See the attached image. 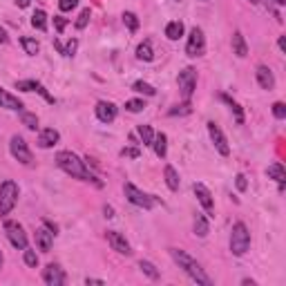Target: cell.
I'll use <instances>...</instances> for the list:
<instances>
[{"label": "cell", "mask_w": 286, "mask_h": 286, "mask_svg": "<svg viewBox=\"0 0 286 286\" xmlns=\"http://www.w3.org/2000/svg\"><path fill=\"white\" fill-rule=\"evenodd\" d=\"M54 161H56V166H58L63 172L70 174V177H74V179H78V181H88V184H94L96 188H103V184L96 179V174L90 172L88 166H85V161H80L72 150L56 152V159Z\"/></svg>", "instance_id": "obj_1"}, {"label": "cell", "mask_w": 286, "mask_h": 286, "mask_svg": "<svg viewBox=\"0 0 286 286\" xmlns=\"http://www.w3.org/2000/svg\"><path fill=\"white\" fill-rule=\"evenodd\" d=\"M170 252V257L174 260V264L179 266V268H184V273L188 275L192 282H197V284H202V286H212V280L206 275V270L199 266V262L194 260V257H190L186 250H181V248H168Z\"/></svg>", "instance_id": "obj_2"}, {"label": "cell", "mask_w": 286, "mask_h": 286, "mask_svg": "<svg viewBox=\"0 0 286 286\" xmlns=\"http://www.w3.org/2000/svg\"><path fill=\"white\" fill-rule=\"evenodd\" d=\"M248 248H250V232L244 222H237L230 230V252L235 257H242L246 255Z\"/></svg>", "instance_id": "obj_3"}, {"label": "cell", "mask_w": 286, "mask_h": 286, "mask_svg": "<svg viewBox=\"0 0 286 286\" xmlns=\"http://www.w3.org/2000/svg\"><path fill=\"white\" fill-rule=\"evenodd\" d=\"M18 194H20V190H18L16 181L7 179L0 184V217H7L14 210V206L18 202Z\"/></svg>", "instance_id": "obj_4"}, {"label": "cell", "mask_w": 286, "mask_h": 286, "mask_svg": "<svg viewBox=\"0 0 286 286\" xmlns=\"http://www.w3.org/2000/svg\"><path fill=\"white\" fill-rule=\"evenodd\" d=\"M123 192H126L128 202L134 204V206L143 208V210H152V208L159 204V199L154 197V194H146L143 190H139L134 184H126L123 186Z\"/></svg>", "instance_id": "obj_5"}, {"label": "cell", "mask_w": 286, "mask_h": 286, "mask_svg": "<svg viewBox=\"0 0 286 286\" xmlns=\"http://www.w3.org/2000/svg\"><path fill=\"white\" fill-rule=\"evenodd\" d=\"M2 226H4V235H7V240L12 242L14 248L25 250L27 248V232H25V228H22L18 222H14V219H7Z\"/></svg>", "instance_id": "obj_6"}, {"label": "cell", "mask_w": 286, "mask_h": 286, "mask_svg": "<svg viewBox=\"0 0 286 286\" xmlns=\"http://www.w3.org/2000/svg\"><path fill=\"white\" fill-rule=\"evenodd\" d=\"M9 152H12V156L16 161H20L22 166H30L32 161H34V156H32V150L27 148V141L22 139L20 134H14L12 141H9Z\"/></svg>", "instance_id": "obj_7"}, {"label": "cell", "mask_w": 286, "mask_h": 286, "mask_svg": "<svg viewBox=\"0 0 286 286\" xmlns=\"http://www.w3.org/2000/svg\"><path fill=\"white\" fill-rule=\"evenodd\" d=\"M206 52V38H204V32L199 27H192L188 36V42H186V54L190 58H197V56H204Z\"/></svg>", "instance_id": "obj_8"}, {"label": "cell", "mask_w": 286, "mask_h": 286, "mask_svg": "<svg viewBox=\"0 0 286 286\" xmlns=\"http://www.w3.org/2000/svg\"><path fill=\"white\" fill-rule=\"evenodd\" d=\"M177 83H179V90H181V96H184L186 101H190L194 88H197V70H192V68L181 70Z\"/></svg>", "instance_id": "obj_9"}, {"label": "cell", "mask_w": 286, "mask_h": 286, "mask_svg": "<svg viewBox=\"0 0 286 286\" xmlns=\"http://www.w3.org/2000/svg\"><path fill=\"white\" fill-rule=\"evenodd\" d=\"M206 128H208L210 141L214 143V148H217L219 154H222V156H228V154H230V146H228V139H226V134L222 132V128H219L214 121H208Z\"/></svg>", "instance_id": "obj_10"}, {"label": "cell", "mask_w": 286, "mask_h": 286, "mask_svg": "<svg viewBox=\"0 0 286 286\" xmlns=\"http://www.w3.org/2000/svg\"><path fill=\"white\" fill-rule=\"evenodd\" d=\"M42 282L47 286H63L68 282V275H65V270L58 264H47L42 268Z\"/></svg>", "instance_id": "obj_11"}, {"label": "cell", "mask_w": 286, "mask_h": 286, "mask_svg": "<svg viewBox=\"0 0 286 286\" xmlns=\"http://www.w3.org/2000/svg\"><path fill=\"white\" fill-rule=\"evenodd\" d=\"M192 190H194V194H197L202 208L206 210V217H214V202H212V192H210V190H208L204 184H194Z\"/></svg>", "instance_id": "obj_12"}, {"label": "cell", "mask_w": 286, "mask_h": 286, "mask_svg": "<svg viewBox=\"0 0 286 286\" xmlns=\"http://www.w3.org/2000/svg\"><path fill=\"white\" fill-rule=\"evenodd\" d=\"M106 240H108V244L112 246V250H116L118 255H132V246H130V242H128L126 237L121 235V232H116V230H108V232H106Z\"/></svg>", "instance_id": "obj_13"}, {"label": "cell", "mask_w": 286, "mask_h": 286, "mask_svg": "<svg viewBox=\"0 0 286 286\" xmlns=\"http://www.w3.org/2000/svg\"><path fill=\"white\" fill-rule=\"evenodd\" d=\"M16 90H22V92H38L47 103H54V96L45 90V85L38 83V80H16Z\"/></svg>", "instance_id": "obj_14"}, {"label": "cell", "mask_w": 286, "mask_h": 286, "mask_svg": "<svg viewBox=\"0 0 286 286\" xmlns=\"http://www.w3.org/2000/svg\"><path fill=\"white\" fill-rule=\"evenodd\" d=\"M94 112H96V118L101 123H112L114 118H116V106L114 103H110V101H98L96 103V108H94Z\"/></svg>", "instance_id": "obj_15"}, {"label": "cell", "mask_w": 286, "mask_h": 286, "mask_svg": "<svg viewBox=\"0 0 286 286\" xmlns=\"http://www.w3.org/2000/svg\"><path fill=\"white\" fill-rule=\"evenodd\" d=\"M58 141H60V134L54 128H45V130H40V134H38V148H42V150L54 148Z\"/></svg>", "instance_id": "obj_16"}, {"label": "cell", "mask_w": 286, "mask_h": 286, "mask_svg": "<svg viewBox=\"0 0 286 286\" xmlns=\"http://www.w3.org/2000/svg\"><path fill=\"white\" fill-rule=\"evenodd\" d=\"M257 83H260L262 90H273L275 88V76L273 72H270V68H266V65H257Z\"/></svg>", "instance_id": "obj_17"}, {"label": "cell", "mask_w": 286, "mask_h": 286, "mask_svg": "<svg viewBox=\"0 0 286 286\" xmlns=\"http://www.w3.org/2000/svg\"><path fill=\"white\" fill-rule=\"evenodd\" d=\"M54 230H47V228H38L36 230V246L40 248L42 252H50L52 244H54Z\"/></svg>", "instance_id": "obj_18"}, {"label": "cell", "mask_w": 286, "mask_h": 286, "mask_svg": "<svg viewBox=\"0 0 286 286\" xmlns=\"http://www.w3.org/2000/svg\"><path fill=\"white\" fill-rule=\"evenodd\" d=\"M0 108L14 110V112H20V110H22V101L18 96H14V94H9L7 90L0 88Z\"/></svg>", "instance_id": "obj_19"}, {"label": "cell", "mask_w": 286, "mask_h": 286, "mask_svg": "<svg viewBox=\"0 0 286 286\" xmlns=\"http://www.w3.org/2000/svg\"><path fill=\"white\" fill-rule=\"evenodd\" d=\"M232 54H237L240 58H246V56H248V45H246L242 32H235V34H232Z\"/></svg>", "instance_id": "obj_20"}, {"label": "cell", "mask_w": 286, "mask_h": 286, "mask_svg": "<svg viewBox=\"0 0 286 286\" xmlns=\"http://www.w3.org/2000/svg\"><path fill=\"white\" fill-rule=\"evenodd\" d=\"M152 148H154V154L159 156V159H166V154H168V136H166L164 132H159V134H154V141H152Z\"/></svg>", "instance_id": "obj_21"}, {"label": "cell", "mask_w": 286, "mask_h": 286, "mask_svg": "<svg viewBox=\"0 0 286 286\" xmlns=\"http://www.w3.org/2000/svg\"><path fill=\"white\" fill-rule=\"evenodd\" d=\"M192 228H194V235H197V237H206L208 232H210V226H208L206 214H197V217H194Z\"/></svg>", "instance_id": "obj_22"}, {"label": "cell", "mask_w": 286, "mask_h": 286, "mask_svg": "<svg viewBox=\"0 0 286 286\" xmlns=\"http://www.w3.org/2000/svg\"><path fill=\"white\" fill-rule=\"evenodd\" d=\"M166 36L170 38V40H179L181 36H184V22L181 20H172L166 25Z\"/></svg>", "instance_id": "obj_23"}, {"label": "cell", "mask_w": 286, "mask_h": 286, "mask_svg": "<svg viewBox=\"0 0 286 286\" xmlns=\"http://www.w3.org/2000/svg\"><path fill=\"white\" fill-rule=\"evenodd\" d=\"M266 174H268V179H275L278 184H284L286 181V170H284V166L280 164H273V166H268V170H266Z\"/></svg>", "instance_id": "obj_24"}, {"label": "cell", "mask_w": 286, "mask_h": 286, "mask_svg": "<svg viewBox=\"0 0 286 286\" xmlns=\"http://www.w3.org/2000/svg\"><path fill=\"white\" fill-rule=\"evenodd\" d=\"M164 177H166V184H168V188L172 190H179V174H177V170L172 168V166H166L164 168Z\"/></svg>", "instance_id": "obj_25"}, {"label": "cell", "mask_w": 286, "mask_h": 286, "mask_svg": "<svg viewBox=\"0 0 286 286\" xmlns=\"http://www.w3.org/2000/svg\"><path fill=\"white\" fill-rule=\"evenodd\" d=\"M136 58H139V60H146V63H150V60L154 58V52H152L150 40H143L141 45L136 47Z\"/></svg>", "instance_id": "obj_26"}, {"label": "cell", "mask_w": 286, "mask_h": 286, "mask_svg": "<svg viewBox=\"0 0 286 286\" xmlns=\"http://www.w3.org/2000/svg\"><path fill=\"white\" fill-rule=\"evenodd\" d=\"M20 45H22V50H25L30 56H36L38 52H40V45H38V40H36V38L22 36V38H20Z\"/></svg>", "instance_id": "obj_27"}, {"label": "cell", "mask_w": 286, "mask_h": 286, "mask_svg": "<svg viewBox=\"0 0 286 286\" xmlns=\"http://www.w3.org/2000/svg\"><path fill=\"white\" fill-rule=\"evenodd\" d=\"M139 268L143 270V275H148L150 280H159V278H161L159 268H156L152 262H148V260H141V262H139Z\"/></svg>", "instance_id": "obj_28"}, {"label": "cell", "mask_w": 286, "mask_h": 286, "mask_svg": "<svg viewBox=\"0 0 286 286\" xmlns=\"http://www.w3.org/2000/svg\"><path fill=\"white\" fill-rule=\"evenodd\" d=\"M222 101H226L228 106H230V110H232V112H235V121L242 126V123H244V112H242L240 103H237V101H232V98L228 96V94H222Z\"/></svg>", "instance_id": "obj_29"}, {"label": "cell", "mask_w": 286, "mask_h": 286, "mask_svg": "<svg viewBox=\"0 0 286 286\" xmlns=\"http://www.w3.org/2000/svg\"><path fill=\"white\" fill-rule=\"evenodd\" d=\"M20 121H22V126L27 128V130H36L38 128V116L36 114H32V112H25V110H20Z\"/></svg>", "instance_id": "obj_30"}, {"label": "cell", "mask_w": 286, "mask_h": 286, "mask_svg": "<svg viewBox=\"0 0 286 286\" xmlns=\"http://www.w3.org/2000/svg\"><path fill=\"white\" fill-rule=\"evenodd\" d=\"M32 25H34L36 30H40V32L47 30V14L42 12V9H36L34 12V16H32Z\"/></svg>", "instance_id": "obj_31"}, {"label": "cell", "mask_w": 286, "mask_h": 286, "mask_svg": "<svg viewBox=\"0 0 286 286\" xmlns=\"http://www.w3.org/2000/svg\"><path fill=\"white\" fill-rule=\"evenodd\" d=\"M132 90L139 92V94H146V96H154L156 94V90L152 88L150 83H143V80H134V83H132Z\"/></svg>", "instance_id": "obj_32"}, {"label": "cell", "mask_w": 286, "mask_h": 286, "mask_svg": "<svg viewBox=\"0 0 286 286\" xmlns=\"http://www.w3.org/2000/svg\"><path fill=\"white\" fill-rule=\"evenodd\" d=\"M136 132H139L143 146H152V141H154V132H152L150 126H139V128H136Z\"/></svg>", "instance_id": "obj_33"}, {"label": "cell", "mask_w": 286, "mask_h": 286, "mask_svg": "<svg viewBox=\"0 0 286 286\" xmlns=\"http://www.w3.org/2000/svg\"><path fill=\"white\" fill-rule=\"evenodd\" d=\"M123 22H126V27L130 32L139 30V18H136V14H132V12H123Z\"/></svg>", "instance_id": "obj_34"}, {"label": "cell", "mask_w": 286, "mask_h": 286, "mask_svg": "<svg viewBox=\"0 0 286 286\" xmlns=\"http://www.w3.org/2000/svg\"><path fill=\"white\" fill-rule=\"evenodd\" d=\"M190 112H192V108H190V103L186 101V103H181V106H174L168 114H170V116H177V114H179V116H184V114H190Z\"/></svg>", "instance_id": "obj_35"}, {"label": "cell", "mask_w": 286, "mask_h": 286, "mask_svg": "<svg viewBox=\"0 0 286 286\" xmlns=\"http://www.w3.org/2000/svg\"><path fill=\"white\" fill-rule=\"evenodd\" d=\"M90 18H92V12H90V9H83L80 16H78V20H76V30H85L88 22H90Z\"/></svg>", "instance_id": "obj_36"}, {"label": "cell", "mask_w": 286, "mask_h": 286, "mask_svg": "<svg viewBox=\"0 0 286 286\" xmlns=\"http://www.w3.org/2000/svg\"><path fill=\"white\" fill-rule=\"evenodd\" d=\"M76 50H78V38H72L68 45H63V56H68V58H72V56L76 54Z\"/></svg>", "instance_id": "obj_37"}, {"label": "cell", "mask_w": 286, "mask_h": 286, "mask_svg": "<svg viewBox=\"0 0 286 286\" xmlns=\"http://www.w3.org/2000/svg\"><path fill=\"white\" fill-rule=\"evenodd\" d=\"M25 264L30 266V268H36L38 266V255H36V250H32V248H25Z\"/></svg>", "instance_id": "obj_38"}, {"label": "cell", "mask_w": 286, "mask_h": 286, "mask_svg": "<svg viewBox=\"0 0 286 286\" xmlns=\"http://www.w3.org/2000/svg\"><path fill=\"white\" fill-rule=\"evenodd\" d=\"M143 108H146V103H143L141 98H132V101H128V103H126V110H128V112H134V114H136V112H141Z\"/></svg>", "instance_id": "obj_39"}, {"label": "cell", "mask_w": 286, "mask_h": 286, "mask_svg": "<svg viewBox=\"0 0 286 286\" xmlns=\"http://www.w3.org/2000/svg\"><path fill=\"white\" fill-rule=\"evenodd\" d=\"M273 116L275 118H286V106H284L282 101L273 103Z\"/></svg>", "instance_id": "obj_40"}, {"label": "cell", "mask_w": 286, "mask_h": 286, "mask_svg": "<svg viewBox=\"0 0 286 286\" xmlns=\"http://www.w3.org/2000/svg\"><path fill=\"white\" fill-rule=\"evenodd\" d=\"M78 4V0H58V7L60 12H72V9Z\"/></svg>", "instance_id": "obj_41"}, {"label": "cell", "mask_w": 286, "mask_h": 286, "mask_svg": "<svg viewBox=\"0 0 286 286\" xmlns=\"http://www.w3.org/2000/svg\"><path fill=\"white\" fill-rule=\"evenodd\" d=\"M235 186H237V190H240V192H244V190L248 188V181H246L244 174H237V177H235Z\"/></svg>", "instance_id": "obj_42"}, {"label": "cell", "mask_w": 286, "mask_h": 286, "mask_svg": "<svg viewBox=\"0 0 286 286\" xmlns=\"http://www.w3.org/2000/svg\"><path fill=\"white\" fill-rule=\"evenodd\" d=\"M141 152H139V148H123L121 150V156H130V159H136Z\"/></svg>", "instance_id": "obj_43"}, {"label": "cell", "mask_w": 286, "mask_h": 286, "mask_svg": "<svg viewBox=\"0 0 286 286\" xmlns=\"http://www.w3.org/2000/svg\"><path fill=\"white\" fill-rule=\"evenodd\" d=\"M54 27H56V32H63L65 27H68V18H63V16H54Z\"/></svg>", "instance_id": "obj_44"}, {"label": "cell", "mask_w": 286, "mask_h": 286, "mask_svg": "<svg viewBox=\"0 0 286 286\" xmlns=\"http://www.w3.org/2000/svg\"><path fill=\"white\" fill-rule=\"evenodd\" d=\"M103 212H106V217H108V219H112V217H114V208H112V206H103Z\"/></svg>", "instance_id": "obj_45"}, {"label": "cell", "mask_w": 286, "mask_h": 286, "mask_svg": "<svg viewBox=\"0 0 286 286\" xmlns=\"http://www.w3.org/2000/svg\"><path fill=\"white\" fill-rule=\"evenodd\" d=\"M85 284H98V286H101V284H106V282H103V280H94V278H88V280H85Z\"/></svg>", "instance_id": "obj_46"}, {"label": "cell", "mask_w": 286, "mask_h": 286, "mask_svg": "<svg viewBox=\"0 0 286 286\" xmlns=\"http://www.w3.org/2000/svg\"><path fill=\"white\" fill-rule=\"evenodd\" d=\"M16 4L20 9H25V7H30V4H32V0H16Z\"/></svg>", "instance_id": "obj_47"}, {"label": "cell", "mask_w": 286, "mask_h": 286, "mask_svg": "<svg viewBox=\"0 0 286 286\" xmlns=\"http://www.w3.org/2000/svg\"><path fill=\"white\" fill-rule=\"evenodd\" d=\"M7 40H9L7 32H4V30H2V27H0V42H2V45H4V42H7Z\"/></svg>", "instance_id": "obj_48"}, {"label": "cell", "mask_w": 286, "mask_h": 286, "mask_svg": "<svg viewBox=\"0 0 286 286\" xmlns=\"http://www.w3.org/2000/svg\"><path fill=\"white\" fill-rule=\"evenodd\" d=\"M278 47H280V50H286V40H284V36H280V40H278Z\"/></svg>", "instance_id": "obj_49"}, {"label": "cell", "mask_w": 286, "mask_h": 286, "mask_svg": "<svg viewBox=\"0 0 286 286\" xmlns=\"http://www.w3.org/2000/svg\"><path fill=\"white\" fill-rule=\"evenodd\" d=\"M54 47L58 50V54H63V42H60V40H54Z\"/></svg>", "instance_id": "obj_50"}, {"label": "cell", "mask_w": 286, "mask_h": 286, "mask_svg": "<svg viewBox=\"0 0 286 286\" xmlns=\"http://www.w3.org/2000/svg\"><path fill=\"white\" fill-rule=\"evenodd\" d=\"M242 284H244V286H248V284H250V286H255V280H248V278H246Z\"/></svg>", "instance_id": "obj_51"}, {"label": "cell", "mask_w": 286, "mask_h": 286, "mask_svg": "<svg viewBox=\"0 0 286 286\" xmlns=\"http://www.w3.org/2000/svg\"><path fill=\"white\" fill-rule=\"evenodd\" d=\"M273 2H275V4H280V7H284V4H286V0H273Z\"/></svg>", "instance_id": "obj_52"}, {"label": "cell", "mask_w": 286, "mask_h": 286, "mask_svg": "<svg viewBox=\"0 0 286 286\" xmlns=\"http://www.w3.org/2000/svg\"><path fill=\"white\" fill-rule=\"evenodd\" d=\"M248 2H250V4H260L262 0H248Z\"/></svg>", "instance_id": "obj_53"}, {"label": "cell", "mask_w": 286, "mask_h": 286, "mask_svg": "<svg viewBox=\"0 0 286 286\" xmlns=\"http://www.w3.org/2000/svg\"><path fill=\"white\" fill-rule=\"evenodd\" d=\"M0 266H2V250H0Z\"/></svg>", "instance_id": "obj_54"}]
</instances>
